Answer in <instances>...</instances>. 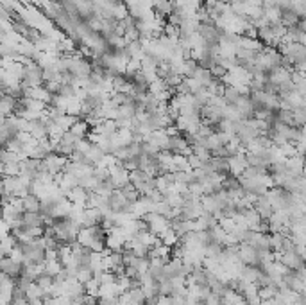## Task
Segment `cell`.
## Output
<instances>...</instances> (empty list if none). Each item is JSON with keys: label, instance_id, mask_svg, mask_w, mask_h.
Instances as JSON below:
<instances>
[{"label": "cell", "instance_id": "obj_31", "mask_svg": "<svg viewBox=\"0 0 306 305\" xmlns=\"http://www.w3.org/2000/svg\"><path fill=\"white\" fill-rule=\"evenodd\" d=\"M224 244L222 242H211L209 246L204 248V255L209 257V259H218L222 255V251H224Z\"/></svg>", "mask_w": 306, "mask_h": 305}, {"label": "cell", "instance_id": "obj_22", "mask_svg": "<svg viewBox=\"0 0 306 305\" xmlns=\"http://www.w3.org/2000/svg\"><path fill=\"white\" fill-rule=\"evenodd\" d=\"M23 223L32 228H43L45 215L41 212H23Z\"/></svg>", "mask_w": 306, "mask_h": 305}, {"label": "cell", "instance_id": "obj_43", "mask_svg": "<svg viewBox=\"0 0 306 305\" xmlns=\"http://www.w3.org/2000/svg\"><path fill=\"white\" fill-rule=\"evenodd\" d=\"M2 163H11V161H22L20 156H18L16 152L11 151V149H2Z\"/></svg>", "mask_w": 306, "mask_h": 305}, {"label": "cell", "instance_id": "obj_21", "mask_svg": "<svg viewBox=\"0 0 306 305\" xmlns=\"http://www.w3.org/2000/svg\"><path fill=\"white\" fill-rule=\"evenodd\" d=\"M88 194H90V190H86V188L76 187L74 190H70V192H68V199H70L74 205L86 206V205H88Z\"/></svg>", "mask_w": 306, "mask_h": 305}, {"label": "cell", "instance_id": "obj_48", "mask_svg": "<svg viewBox=\"0 0 306 305\" xmlns=\"http://www.w3.org/2000/svg\"><path fill=\"white\" fill-rule=\"evenodd\" d=\"M160 305H174V298L170 296H161L160 295Z\"/></svg>", "mask_w": 306, "mask_h": 305}, {"label": "cell", "instance_id": "obj_42", "mask_svg": "<svg viewBox=\"0 0 306 305\" xmlns=\"http://www.w3.org/2000/svg\"><path fill=\"white\" fill-rule=\"evenodd\" d=\"M174 293V286L172 280L165 278V280H160V295L161 296H170Z\"/></svg>", "mask_w": 306, "mask_h": 305}, {"label": "cell", "instance_id": "obj_12", "mask_svg": "<svg viewBox=\"0 0 306 305\" xmlns=\"http://www.w3.org/2000/svg\"><path fill=\"white\" fill-rule=\"evenodd\" d=\"M254 210L260 214L262 219H271L272 214L276 212V208L271 203V199L267 197V194H263V196H258V201H256V205H254Z\"/></svg>", "mask_w": 306, "mask_h": 305}, {"label": "cell", "instance_id": "obj_44", "mask_svg": "<svg viewBox=\"0 0 306 305\" xmlns=\"http://www.w3.org/2000/svg\"><path fill=\"white\" fill-rule=\"evenodd\" d=\"M79 140H81L79 137H76V135L68 130V131H65V133H63V137H61V140H59V142L67 144V146H77V142H79Z\"/></svg>", "mask_w": 306, "mask_h": 305}, {"label": "cell", "instance_id": "obj_35", "mask_svg": "<svg viewBox=\"0 0 306 305\" xmlns=\"http://www.w3.org/2000/svg\"><path fill=\"white\" fill-rule=\"evenodd\" d=\"M63 271V264L59 262V259H54V260H47L45 262V273H49L50 277H56Z\"/></svg>", "mask_w": 306, "mask_h": 305}, {"label": "cell", "instance_id": "obj_4", "mask_svg": "<svg viewBox=\"0 0 306 305\" xmlns=\"http://www.w3.org/2000/svg\"><path fill=\"white\" fill-rule=\"evenodd\" d=\"M0 268H2V273H5L7 277L18 280V278L22 277L23 262L22 260L13 259V257H2V260H0Z\"/></svg>", "mask_w": 306, "mask_h": 305}, {"label": "cell", "instance_id": "obj_36", "mask_svg": "<svg viewBox=\"0 0 306 305\" xmlns=\"http://www.w3.org/2000/svg\"><path fill=\"white\" fill-rule=\"evenodd\" d=\"M45 295H47V291L36 282H32L31 287L27 289V300H31V298H43Z\"/></svg>", "mask_w": 306, "mask_h": 305}, {"label": "cell", "instance_id": "obj_28", "mask_svg": "<svg viewBox=\"0 0 306 305\" xmlns=\"http://www.w3.org/2000/svg\"><path fill=\"white\" fill-rule=\"evenodd\" d=\"M224 101H226L227 104H231V106H235L236 103L240 101V97H242V94H240V90L235 88V86H226V90H224Z\"/></svg>", "mask_w": 306, "mask_h": 305}, {"label": "cell", "instance_id": "obj_14", "mask_svg": "<svg viewBox=\"0 0 306 305\" xmlns=\"http://www.w3.org/2000/svg\"><path fill=\"white\" fill-rule=\"evenodd\" d=\"M249 244L253 248H256L258 251H269L271 250V233H262V232H254Z\"/></svg>", "mask_w": 306, "mask_h": 305}, {"label": "cell", "instance_id": "obj_39", "mask_svg": "<svg viewBox=\"0 0 306 305\" xmlns=\"http://www.w3.org/2000/svg\"><path fill=\"white\" fill-rule=\"evenodd\" d=\"M209 72L213 74V77H215V79H224V77H226L227 74H229V72H227L226 68L222 67L220 63H217V61H215V63L211 65V67H209Z\"/></svg>", "mask_w": 306, "mask_h": 305}, {"label": "cell", "instance_id": "obj_18", "mask_svg": "<svg viewBox=\"0 0 306 305\" xmlns=\"http://www.w3.org/2000/svg\"><path fill=\"white\" fill-rule=\"evenodd\" d=\"M174 9V2L170 0H152V11L156 13V16L160 18H169Z\"/></svg>", "mask_w": 306, "mask_h": 305}, {"label": "cell", "instance_id": "obj_20", "mask_svg": "<svg viewBox=\"0 0 306 305\" xmlns=\"http://www.w3.org/2000/svg\"><path fill=\"white\" fill-rule=\"evenodd\" d=\"M107 203H109L111 210L115 212V214H120V212L124 210V206L129 203V199H125L124 194H122V192L118 190V188H116L115 192H113L109 197H107Z\"/></svg>", "mask_w": 306, "mask_h": 305}, {"label": "cell", "instance_id": "obj_37", "mask_svg": "<svg viewBox=\"0 0 306 305\" xmlns=\"http://www.w3.org/2000/svg\"><path fill=\"white\" fill-rule=\"evenodd\" d=\"M36 284H40V286L43 287L45 291H49L50 287L54 286V277H50L49 273H45V271H43V273H41L40 277L36 278Z\"/></svg>", "mask_w": 306, "mask_h": 305}, {"label": "cell", "instance_id": "obj_27", "mask_svg": "<svg viewBox=\"0 0 306 305\" xmlns=\"http://www.w3.org/2000/svg\"><path fill=\"white\" fill-rule=\"evenodd\" d=\"M122 287L118 286L116 282H111V284H102L101 286V291H99V296H120L122 295Z\"/></svg>", "mask_w": 306, "mask_h": 305}, {"label": "cell", "instance_id": "obj_34", "mask_svg": "<svg viewBox=\"0 0 306 305\" xmlns=\"http://www.w3.org/2000/svg\"><path fill=\"white\" fill-rule=\"evenodd\" d=\"M242 185H240V178L238 176H226V178L222 179V188L226 190V192H231V190H236V188H240Z\"/></svg>", "mask_w": 306, "mask_h": 305}, {"label": "cell", "instance_id": "obj_16", "mask_svg": "<svg viewBox=\"0 0 306 305\" xmlns=\"http://www.w3.org/2000/svg\"><path fill=\"white\" fill-rule=\"evenodd\" d=\"M209 165H211L213 172H217L220 176H229L231 167H229V158H220V156H211L209 158Z\"/></svg>", "mask_w": 306, "mask_h": 305}, {"label": "cell", "instance_id": "obj_40", "mask_svg": "<svg viewBox=\"0 0 306 305\" xmlns=\"http://www.w3.org/2000/svg\"><path fill=\"white\" fill-rule=\"evenodd\" d=\"M122 259H124L125 266H134L136 264L138 257H136V253L131 250V248H124V250H122Z\"/></svg>", "mask_w": 306, "mask_h": 305}, {"label": "cell", "instance_id": "obj_11", "mask_svg": "<svg viewBox=\"0 0 306 305\" xmlns=\"http://www.w3.org/2000/svg\"><path fill=\"white\" fill-rule=\"evenodd\" d=\"M106 215L102 214L101 208H86L83 219H81V226L83 228H90V226H97L104 221Z\"/></svg>", "mask_w": 306, "mask_h": 305}, {"label": "cell", "instance_id": "obj_29", "mask_svg": "<svg viewBox=\"0 0 306 305\" xmlns=\"http://www.w3.org/2000/svg\"><path fill=\"white\" fill-rule=\"evenodd\" d=\"M77 280H79L81 284H86L90 282L92 278H95V273H94V268L92 266H79V269H77Z\"/></svg>", "mask_w": 306, "mask_h": 305}, {"label": "cell", "instance_id": "obj_47", "mask_svg": "<svg viewBox=\"0 0 306 305\" xmlns=\"http://www.w3.org/2000/svg\"><path fill=\"white\" fill-rule=\"evenodd\" d=\"M45 88L49 90L50 94H59L61 83H59V81H47V83H45Z\"/></svg>", "mask_w": 306, "mask_h": 305}, {"label": "cell", "instance_id": "obj_23", "mask_svg": "<svg viewBox=\"0 0 306 305\" xmlns=\"http://www.w3.org/2000/svg\"><path fill=\"white\" fill-rule=\"evenodd\" d=\"M194 79L199 83V85H203V86H206L208 88L209 85H211L213 81H215V77H213V74L209 72V68H204V67H199L196 70V74H194Z\"/></svg>", "mask_w": 306, "mask_h": 305}, {"label": "cell", "instance_id": "obj_32", "mask_svg": "<svg viewBox=\"0 0 306 305\" xmlns=\"http://www.w3.org/2000/svg\"><path fill=\"white\" fill-rule=\"evenodd\" d=\"M160 237H161V241H163L165 246H169V248H176L179 244V241H181V239H179V235L174 232L172 228L167 230V232H165L163 235H160Z\"/></svg>", "mask_w": 306, "mask_h": 305}, {"label": "cell", "instance_id": "obj_46", "mask_svg": "<svg viewBox=\"0 0 306 305\" xmlns=\"http://www.w3.org/2000/svg\"><path fill=\"white\" fill-rule=\"evenodd\" d=\"M99 305H120V296H99Z\"/></svg>", "mask_w": 306, "mask_h": 305}, {"label": "cell", "instance_id": "obj_25", "mask_svg": "<svg viewBox=\"0 0 306 305\" xmlns=\"http://www.w3.org/2000/svg\"><path fill=\"white\" fill-rule=\"evenodd\" d=\"M29 97L36 99V101H41V103H50V99H52V94H50L49 90L43 86H36V88H31V92H29Z\"/></svg>", "mask_w": 306, "mask_h": 305}, {"label": "cell", "instance_id": "obj_6", "mask_svg": "<svg viewBox=\"0 0 306 305\" xmlns=\"http://www.w3.org/2000/svg\"><path fill=\"white\" fill-rule=\"evenodd\" d=\"M238 259L242 264L247 266H258V260H260V251L256 248H253L249 242H244L240 244L238 248Z\"/></svg>", "mask_w": 306, "mask_h": 305}, {"label": "cell", "instance_id": "obj_24", "mask_svg": "<svg viewBox=\"0 0 306 305\" xmlns=\"http://www.w3.org/2000/svg\"><path fill=\"white\" fill-rule=\"evenodd\" d=\"M90 130H92L90 122H88V121H81V119H79V121H77L76 124L72 126V130H70V131H72L74 135H76V137H79V139L83 140V139H86V137H88L90 133H92Z\"/></svg>", "mask_w": 306, "mask_h": 305}, {"label": "cell", "instance_id": "obj_33", "mask_svg": "<svg viewBox=\"0 0 306 305\" xmlns=\"http://www.w3.org/2000/svg\"><path fill=\"white\" fill-rule=\"evenodd\" d=\"M20 170H22V161L2 163V174L4 176H20Z\"/></svg>", "mask_w": 306, "mask_h": 305}, {"label": "cell", "instance_id": "obj_2", "mask_svg": "<svg viewBox=\"0 0 306 305\" xmlns=\"http://www.w3.org/2000/svg\"><path fill=\"white\" fill-rule=\"evenodd\" d=\"M143 221L147 223V228L156 235H163L167 230L172 228V221L167 215H161L158 212H149L147 215H143Z\"/></svg>", "mask_w": 306, "mask_h": 305}, {"label": "cell", "instance_id": "obj_7", "mask_svg": "<svg viewBox=\"0 0 306 305\" xmlns=\"http://www.w3.org/2000/svg\"><path fill=\"white\" fill-rule=\"evenodd\" d=\"M280 260L289 269H292V271H298V269H301L303 266H306L305 260H303V257H301V253H298L296 248H294V250H289V251H283Z\"/></svg>", "mask_w": 306, "mask_h": 305}, {"label": "cell", "instance_id": "obj_26", "mask_svg": "<svg viewBox=\"0 0 306 305\" xmlns=\"http://www.w3.org/2000/svg\"><path fill=\"white\" fill-rule=\"evenodd\" d=\"M115 190H116V187H115V183L111 181V178L104 179V181H99L97 187H95V192L101 194V196H104V197H109Z\"/></svg>", "mask_w": 306, "mask_h": 305}, {"label": "cell", "instance_id": "obj_10", "mask_svg": "<svg viewBox=\"0 0 306 305\" xmlns=\"http://www.w3.org/2000/svg\"><path fill=\"white\" fill-rule=\"evenodd\" d=\"M262 275H263V269L260 268V266L244 264L242 266V269H240L238 278L240 280H244V282H247V284H258V280L262 278Z\"/></svg>", "mask_w": 306, "mask_h": 305}, {"label": "cell", "instance_id": "obj_41", "mask_svg": "<svg viewBox=\"0 0 306 305\" xmlns=\"http://www.w3.org/2000/svg\"><path fill=\"white\" fill-rule=\"evenodd\" d=\"M85 287H86V295L99 296V291H101V282H99L97 278H92L90 282L85 284Z\"/></svg>", "mask_w": 306, "mask_h": 305}, {"label": "cell", "instance_id": "obj_9", "mask_svg": "<svg viewBox=\"0 0 306 305\" xmlns=\"http://www.w3.org/2000/svg\"><path fill=\"white\" fill-rule=\"evenodd\" d=\"M52 152H54V146H52V142H50V139L40 140V142H36V146L31 149V158L43 161V160H47Z\"/></svg>", "mask_w": 306, "mask_h": 305}, {"label": "cell", "instance_id": "obj_8", "mask_svg": "<svg viewBox=\"0 0 306 305\" xmlns=\"http://www.w3.org/2000/svg\"><path fill=\"white\" fill-rule=\"evenodd\" d=\"M229 167H231V174L233 176H242L245 172V169L247 167H251L249 165V160H247V151H240L236 156H233V158H229Z\"/></svg>", "mask_w": 306, "mask_h": 305}, {"label": "cell", "instance_id": "obj_17", "mask_svg": "<svg viewBox=\"0 0 306 305\" xmlns=\"http://www.w3.org/2000/svg\"><path fill=\"white\" fill-rule=\"evenodd\" d=\"M22 205L25 212H41V208H43V199H41L38 194L31 192L29 196H25L22 199Z\"/></svg>", "mask_w": 306, "mask_h": 305}, {"label": "cell", "instance_id": "obj_3", "mask_svg": "<svg viewBox=\"0 0 306 305\" xmlns=\"http://www.w3.org/2000/svg\"><path fill=\"white\" fill-rule=\"evenodd\" d=\"M109 172H111V181L115 183L116 188H122L124 185L131 183V172L125 169L122 161L109 165Z\"/></svg>", "mask_w": 306, "mask_h": 305}, {"label": "cell", "instance_id": "obj_19", "mask_svg": "<svg viewBox=\"0 0 306 305\" xmlns=\"http://www.w3.org/2000/svg\"><path fill=\"white\" fill-rule=\"evenodd\" d=\"M18 108V99L13 97L11 94H4L2 103H0V110H2V117H11L16 113Z\"/></svg>", "mask_w": 306, "mask_h": 305}, {"label": "cell", "instance_id": "obj_49", "mask_svg": "<svg viewBox=\"0 0 306 305\" xmlns=\"http://www.w3.org/2000/svg\"><path fill=\"white\" fill-rule=\"evenodd\" d=\"M29 305H45V300L43 298H31V300H29Z\"/></svg>", "mask_w": 306, "mask_h": 305}, {"label": "cell", "instance_id": "obj_5", "mask_svg": "<svg viewBox=\"0 0 306 305\" xmlns=\"http://www.w3.org/2000/svg\"><path fill=\"white\" fill-rule=\"evenodd\" d=\"M67 163H68L67 156H63V154H59V152H52L47 160H43V167L49 170L54 178H56L58 174H61L63 170H65V167H67Z\"/></svg>", "mask_w": 306, "mask_h": 305}, {"label": "cell", "instance_id": "obj_45", "mask_svg": "<svg viewBox=\"0 0 306 305\" xmlns=\"http://www.w3.org/2000/svg\"><path fill=\"white\" fill-rule=\"evenodd\" d=\"M188 163H190V169L192 170H196V169H203L206 161H204L201 156H197L196 152H192L190 156H188Z\"/></svg>", "mask_w": 306, "mask_h": 305}, {"label": "cell", "instance_id": "obj_50", "mask_svg": "<svg viewBox=\"0 0 306 305\" xmlns=\"http://www.w3.org/2000/svg\"><path fill=\"white\" fill-rule=\"evenodd\" d=\"M305 215H306V212H305Z\"/></svg>", "mask_w": 306, "mask_h": 305}, {"label": "cell", "instance_id": "obj_1", "mask_svg": "<svg viewBox=\"0 0 306 305\" xmlns=\"http://www.w3.org/2000/svg\"><path fill=\"white\" fill-rule=\"evenodd\" d=\"M22 83L29 88H36V86H43V67L38 65L36 61H31L23 65V74H22Z\"/></svg>", "mask_w": 306, "mask_h": 305}, {"label": "cell", "instance_id": "obj_38", "mask_svg": "<svg viewBox=\"0 0 306 305\" xmlns=\"http://www.w3.org/2000/svg\"><path fill=\"white\" fill-rule=\"evenodd\" d=\"M94 176L97 178V181H104V179H109V178H111L109 167H106V165H97V167L94 169Z\"/></svg>", "mask_w": 306, "mask_h": 305}, {"label": "cell", "instance_id": "obj_15", "mask_svg": "<svg viewBox=\"0 0 306 305\" xmlns=\"http://www.w3.org/2000/svg\"><path fill=\"white\" fill-rule=\"evenodd\" d=\"M147 140H151L154 146L161 149V151H169V142H170V135L167 133V130H158V131H152Z\"/></svg>", "mask_w": 306, "mask_h": 305}, {"label": "cell", "instance_id": "obj_30", "mask_svg": "<svg viewBox=\"0 0 306 305\" xmlns=\"http://www.w3.org/2000/svg\"><path fill=\"white\" fill-rule=\"evenodd\" d=\"M120 192L124 194L125 196V199H129V201H133V203H136L138 199H140V196H142V194L138 192V188L134 187L133 183H127V185H124V187L122 188H118Z\"/></svg>", "mask_w": 306, "mask_h": 305}, {"label": "cell", "instance_id": "obj_13", "mask_svg": "<svg viewBox=\"0 0 306 305\" xmlns=\"http://www.w3.org/2000/svg\"><path fill=\"white\" fill-rule=\"evenodd\" d=\"M201 203H203L204 212H208L211 215H217L218 212H222V203L218 201L217 194H204L201 197Z\"/></svg>", "mask_w": 306, "mask_h": 305}]
</instances>
